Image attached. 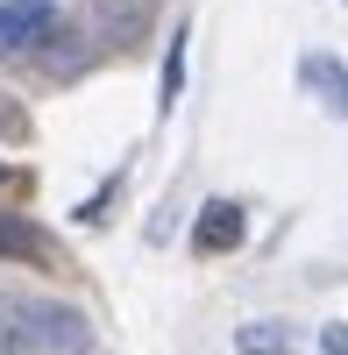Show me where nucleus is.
Listing matches in <instances>:
<instances>
[{
    "label": "nucleus",
    "mask_w": 348,
    "mask_h": 355,
    "mask_svg": "<svg viewBox=\"0 0 348 355\" xmlns=\"http://www.w3.org/2000/svg\"><path fill=\"white\" fill-rule=\"evenodd\" d=\"M0 320L15 327L21 355H85V348H93L85 313L57 306V299H15V306H0Z\"/></svg>",
    "instance_id": "1"
},
{
    "label": "nucleus",
    "mask_w": 348,
    "mask_h": 355,
    "mask_svg": "<svg viewBox=\"0 0 348 355\" xmlns=\"http://www.w3.org/2000/svg\"><path fill=\"white\" fill-rule=\"evenodd\" d=\"M299 85H306V93L320 100L327 114H334V121H348V64H341V57L306 50V57H299Z\"/></svg>",
    "instance_id": "2"
},
{
    "label": "nucleus",
    "mask_w": 348,
    "mask_h": 355,
    "mask_svg": "<svg viewBox=\"0 0 348 355\" xmlns=\"http://www.w3.org/2000/svg\"><path fill=\"white\" fill-rule=\"evenodd\" d=\"M50 21H57V0H0V50L43 43Z\"/></svg>",
    "instance_id": "3"
},
{
    "label": "nucleus",
    "mask_w": 348,
    "mask_h": 355,
    "mask_svg": "<svg viewBox=\"0 0 348 355\" xmlns=\"http://www.w3.org/2000/svg\"><path fill=\"white\" fill-rule=\"evenodd\" d=\"M242 206L235 199H207V206H199V227H192V249L199 256H220V249H235L242 242Z\"/></svg>",
    "instance_id": "4"
},
{
    "label": "nucleus",
    "mask_w": 348,
    "mask_h": 355,
    "mask_svg": "<svg viewBox=\"0 0 348 355\" xmlns=\"http://www.w3.org/2000/svg\"><path fill=\"white\" fill-rule=\"evenodd\" d=\"M0 256H21V263H57L64 270V249L28 220V214H0Z\"/></svg>",
    "instance_id": "5"
},
{
    "label": "nucleus",
    "mask_w": 348,
    "mask_h": 355,
    "mask_svg": "<svg viewBox=\"0 0 348 355\" xmlns=\"http://www.w3.org/2000/svg\"><path fill=\"white\" fill-rule=\"evenodd\" d=\"M235 348L242 355H292L299 327H292V320H249V327H235Z\"/></svg>",
    "instance_id": "6"
},
{
    "label": "nucleus",
    "mask_w": 348,
    "mask_h": 355,
    "mask_svg": "<svg viewBox=\"0 0 348 355\" xmlns=\"http://www.w3.org/2000/svg\"><path fill=\"white\" fill-rule=\"evenodd\" d=\"M178 78H185V50H178V43H171V57H164V107H171V100H178Z\"/></svg>",
    "instance_id": "7"
},
{
    "label": "nucleus",
    "mask_w": 348,
    "mask_h": 355,
    "mask_svg": "<svg viewBox=\"0 0 348 355\" xmlns=\"http://www.w3.org/2000/svg\"><path fill=\"white\" fill-rule=\"evenodd\" d=\"M320 355H348V327H341V320H334V327L320 334Z\"/></svg>",
    "instance_id": "8"
}]
</instances>
